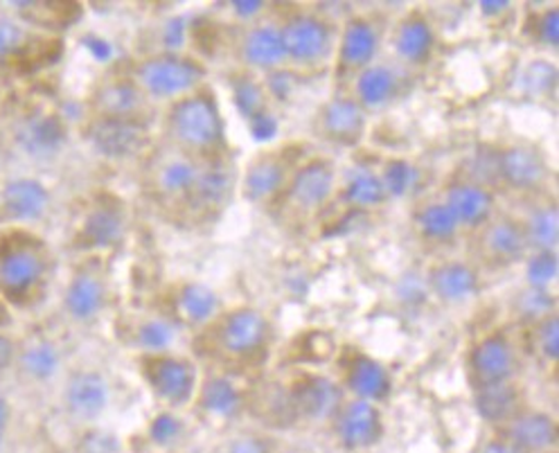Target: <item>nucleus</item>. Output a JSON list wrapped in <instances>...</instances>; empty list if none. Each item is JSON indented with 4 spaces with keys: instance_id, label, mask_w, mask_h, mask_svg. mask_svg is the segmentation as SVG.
I'll return each instance as SVG.
<instances>
[{
    "instance_id": "51",
    "label": "nucleus",
    "mask_w": 559,
    "mask_h": 453,
    "mask_svg": "<svg viewBox=\"0 0 559 453\" xmlns=\"http://www.w3.org/2000/svg\"><path fill=\"white\" fill-rule=\"evenodd\" d=\"M226 453H271V446L258 436H241L228 444Z\"/></svg>"
},
{
    "instance_id": "20",
    "label": "nucleus",
    "mask_w": 559,
    "mask_h": 453,
    "mask_svg": "<svg viewBox=\"0 0 559 453\" xmlns=\"http://www.w3.org/2000/svg\"><path fill=\"white\" fill-rule=\"evenodd\" d=\"M379 48L377 27L368 19H353L345 23L338 44L341 71H364L370 65Z\"/></svg>"
},
{
    "instance_id": "15",
    "label": "nucleus",
    "mask_w": 559,
    "mask_h": 453,
    "mask_svg": "<svg viewBox=\"0 0 559 453\" xmlns=\"http://www.w3.org/2000/svg\"><path fill=\"white\" fill-rule=\"evenodd\" d=\"M319 124L323 135L332 143L338 145H355L361 141L364 129H366V116L361 104L353 97H336L328 102L321 116Z\"/></svg>"
},
{
    "instance_id": "54",
    "label": "nucleus",
    "mask_w": 559,
    "mask_h": 453,
    "mask_svg": "<svg viewBox=\"0 0 559 453\" xmlns=\"http://www.w3.org/2000/svg\"><path fill=\"white\" fill-rule=\"evenodd\" d=\"M230 10L239 21H253L264 12V3H253V0H243V3H230Z\"/></svg>"
},
{
    "instance_id": "8",
    "label": "nucleus",
    "mask_w": 559,
    "mask_h": 453,
    "mask_svg": "<svg viewBox=\"0 0 559 453\" xmlns=\"http://www.w3.org/2000/svg\"><path fill=\"white\" fill-rule=\"evenodd\" d=\"M66 124L57 114L50 111H29L14 127L16 147L34 160L55 158L66 145Z\"/></svg>"
},
{
    "instance_id": "56",
    "label": "nucleus",
    "mask_w": 559,
    "mask_h": 453,
    "mask_svg": "<svg viewBox=\"0 0 559 453\" xmlns=\"http://www.w3.org/2000/svg\"><path fill=\"white\" fill-rule=\"evenodd\" d=\"M480 453H521V451L512 442H508L503 438V440H489V442H485Z\"/></svg>"
},
{
    "instance_id": "17",
    "label": "nucleus",
    "mask_w": 559,
    "mask_h": 453,
    "mask_svg": "<svg viewBox=\"0 0 559 453\" xmlns=\"http://www.w3.org/2000/svg\"><path fill=\"white\" fill-rule=\"evenodd\" d=\"M345 386L357 400L377 404L383 402L393 391L391 372L377 359L368 355H355L345 366Z\"/></svg>"
},
{
    "instance_id": "1",
    "label": "nucleus",
    "mask_w": 559,
    "mask_h": 453,
    "mask_svg": "<svg viewBox=\"0 0 559 453\" xmlns=\"http://www.w3.org/2000/svg\"><path fill=\"white\" fill-rule=\"evenodd\" d=\"M169 131L181 147L190 152H215L224 143V120L217 102L207 93H190L174 102Z\"/></svg>"
},
{
    "instance_id": "28",
    "label": "nucleus",
    "mask_w": 559,
    "mask_h": 453,
    "mask_svg": "<svg viewBox=\"0 0 559 453\" xmlns=\"http://www.w3.org/2000/svg\"><path fill=\"white\" fill-rule=\"evenodd\" d=\"M145 93L131 80L104 84L95 95V107L102 118H135L143 109Z\"/></svg>"
},
{
    "instance_id": "36",
    "label": "nucleus",
    "mask_w": 559,
    "mask_h": 453,
    "mask_svg": "<svg viewBox=\"0 0 559 453\" xmlns=\"http://www.w3.org/2000/svg\"><path fill=\"white\" fill-rule=\"evenodd\" d=\"M523 226V235H526L528 249L533 251H555L559 239V217L555 205H542L535 207L531 217Z\"/></svg>"
},
{
    "instance_id": "21",
    "label": "nucleus",
    "mask_w": 559,
    "mask_h": 453,
    "mask_svg": "<svg viewBox=\"0 0 559 453\" xmlns=\"http://www.w3.org/2000/svg\"><path fill=\"white\" fill-rule=\"evenodd\" d=\"M483 251L497 264L521 262L528 253V241L523 226L514 219H497L483 233Z\"/></svg>"
},
{
    "instance_id": "14",
    "label": "nucleus",
    "mask_w": 559,
    "mask_h": 453,
    "mask_svg": "<svg viewBox=\"0 0 559 453\" xmlns=\"http://www.w3.org/2000/svg\"><path fill=\"white\" fill-rule=\"evenodd\" d=\"M469 363L478 386L510 381L516 366L514 347L503 334H489L474 345Z\"/></svg>"
},
{
    "instance_id": "30",
    "label": "nucleus",
    "mask_w": 559,
    "mask_h": 453,
    "mask_svg": "<svg viewBox=\"0 0 559 453\" xmlns=\"http://www.w3.org/2000/svg\"><path fill=\"white\" fill-rule=\"evenodd\" d=\"M199 406L219 420H235L243 410V395L228 377H210L201 386Z\"/></svg>"
},
{
    "instance_id": "38",
    "label": "nucleus",
    "mask_w": 559,
    "mask_h": 453,
    "mask_svg": "<svg viewBox=\"0 0 559 453\" xmlns=\"http://www.w3.org/2000/svg\"><path fill=\"white\" fill-rule=\"evenodd\" d=\"M417 228L431 241H451L459 235L461 224L453 217V213L442 201L427 203L423 211L417 213Z\"/></svg>"
},
{
    "instance_id": "10",
    "label": "nucleus",
    "mask_w": 559,
    "mask_h": 453,
    "mask_svg": "<svg viewBox=\"0 0 559 453\" xmlns=\"http://www.w3.org/2000/svg\"><path fill=\"white\" fill-rule=\"evenodd\" d=\"M289 397L296 415L309 417V420L317 422L330 420L343 406L341 386L323 374L302 377L289 393Z\"/></svg>"
},
{
    "instance_id": "31",
    "label": "nucleus",
    "mask_w": 559,
    "mask_h": 453,
    "mask_svg": "<svg viewBox=\"0 0 559 453\" xmlns=\"http://www.w3.org/2000/svg\"><path fill=\"white\" fill-rule=\"evenodd\" d=\"M233 190V171L222 163L199 167V179L190 194V201L201 211H217Z\"/></svg>"
},
{
    "instance_id": "11",
    "label": "nucleus",
    "mask_w": 559,
    "mask_h": 453,
    "mask_svg": "<svg viewBox=\"0 0 559 453\" xmlns=\"http://www.w3.org/2000/svg\"><path fill=\"white\" fill-rule=\"evenodd\" d=\"M109 383L99 372L82 370L68 379L63 402L68 413L82 422H93L109 406Z\"/></svg>"
},
{
    "instance_id": "6",
    "label": "nucleus",
    "mask_w": 559,
    "mask_h": 453,
    "mask_svg": "<svg viewBox=\"0 0 559 453\" xmlns=\"http://www.w3.org/2000/svg\"><path fill=\"white\" fill-rule=\"evenodd\" d=\"M269 341V321L258 309L241 307L222 319L217 327V345L230 359H251L264 350Z\"/></svg>"
},
{
    "instance_id": "25",
    "label": "nucleus",
    "mask_w": 559,
    "mask_h": 453,
    "mask_svg": "<svg viewBox=\"0 0 559 453\" xmlns=\"http://www.w3.org/2000/svg\"><path fill=\"white\" fill-rule=\"evenodd\" d=\"M429 287L444 302H465L478 291V275L469 264L447 262L431 273Z\"/></svg>"
},
{
    "instance_id": "18",
    "label": "nucleus",
    "mask_w": 559,
    "mask_h": 453,
    "mask_svg": "<svg viewBox=\"0 0 559 453\" xmlns=\"http://www.w3.org/2000/svg\"><path fill=\"white\" fill-rule=\"evenodd\" d=\"M447 207L461 228H480L495 215V196L476 181H463L447 190Z\"/></svg>"
},
{
    "instance_id": "52",
    "label": "nucleus",
    "mask_w": 559,
    "mask_h": 453,
    "mask_svg": "<svg viewBox=\"0 0 559 453\" xmlns=\"http://www.w3.org/2000/svg\"><path fill=\"white\" fill-rule=\"evenodd\" d=\"M82 46H84L97 61H111L114 55H116L114 46H111L107 39L97 37V34H86V37L82 39Z\"/></svg>"
},
{
    "instance_id": "7",
    "label": "nucleus",
    "mask_w": 559,
    "mask_h": 453,
    "mask_svg": "<svg viewBox=\"0 0 559 453\" xmlns=\"http://www.w3.org/2000/svg\"><path fill=\"white\" fill-rule=\"evenodd\" d=\"M46 260L37 247L10 241L0 249V291L19 300L44 283Z\"/></svg>"
},
{
    "instance_id": "37",
    "label": "nucleus",
    "mask_w": 559,
    "mask_h": 453,
    "mask_svg": "<svg viewBox=\"0 0 559 453\" xmlns=\"http://www.w3.org/2000/svg\"><path fill=\"white\" fill-rule=\"evenodd\" d=\"M23 372L34 381H50L61 368V355L50 341H37L27 345L21 355Z\"/></svg>"
},
{
    "instance_id": "42",
    "label": "nucleus",
    "mask_w": 559,
    "mask_h": 453,
    "mask_svg": "<svg viewBox=\"0 0 559 453\" xmlns=\"http://www.w3.org/2000/svg\"><path fill=\"white\" fill-rule=\"evenodd\" d=\"M516 313L523 321H531V323H542L544 319L552 317L555 311V298L550 296V289H535L528 287L523 289L516 300H514Z\"/></svg>"
},
{
    "instance_id": "47",
    "label": "nucleus",
    "mask_w": 559,
    "mask_h": 453,
    "mask_svg": "<svg viewBox=\"0 0 559 453\" xmlns=\"http://www.w3.org/2000/svg\"><path fill=\"white\" fill-rule=\"evenodd\" d=\"M188 19H183V16H174V19H169L167 23H165V27H163V48H165V52H169V55H179V50L186 46V41H188Z\"/></svg>"
},
{
    "instance_id": "41",
    "label": "nucleus",
    "mask_w": 559,
    "mask_h": 453,
    "mask_svg": "<svg viewBox=\"0 0 559 453\" xmlns=\"http://www.w3.org/2000/svg\"><path fill=\"white\" fill-rule=\"evenodd\" d=\"M381 186L386 190V196H406L413 192V188L419 181V171L413 163L404 160V158H393L386 163L381 171Z\"/></svg>"
},
{
    "instance_id": "5",
    "label": "nucleus",
    "mask_w": 559,
    "mask_h": 453,
    "mask_svg": "<svg viewBox=\"0 0 559 453\" xmlns=\"http://www.w3.org/2000/svg\"><path fill=\"white\" fill-rule=\"evenodd\" d=\"M88 143L93 150L109 158V160H124L133 158L135 154L147 147L150 133L147 127L138 118H97L88 124Z\"/></svg>"
},
{
    "instance_id": "4",
    "label": "nucleus",
    "mask_w": 559,
    "mask_h": 453,
    "mask_svg": "<svg viewBox=\"0 0 559 453\" xmlns=\"http://www.w3.org/2000/svg\"><path fill=\"white\" fill-rule=\"evenodd\" d=\"M287 61L298 65H317L330 57L334 48L332 25L317 14H296L283 27Z\"/></svg>"
},
{
    "instance_id": "49",
    "label": "nucleus",
    "mask_w": 559,
    "mask_h": 453,
    "mask_svg": "<svg viewBox=\"0 0 559 453\" xmlns=\"http://www.w3.org/2000/svg\"><path fill=\"white\" fill-rule=\"evenodd\" d=\"M537 39L548 46V48H557L559 46V12L557 10H548L539 16L537 21Z\"/></svg>"
},
{
    "instance_id": "58",
    "label": "nucleus",
    "mask_w": 559,
    "mask_h": 453,
    "mask_svg": "<svg viewBox=\"0 0 559 453\" xmlns=\"http://www.w3.org/2000/svg\"><path fill=\"white\" fill-rule=\"evenodd\" d=\"M510 3H480V10L485 12V16H499L503 10H508Z\"/></svg>"
},
{
    "instance_id": "57",
    "label": "nucleus",
    "mask_w": 559,
    "mask_h": 453,
    "mask_svg": "<svg viewBox=\"0 0 559 453\" xmlns=\"http://www.w3.org/2000/svg\"><path fill=\"white\" fill-rule=\"evenodd\" d=\"M10 417H12L10 404H8V400L0 397V438L5 436V431H8V427H10Z\"/></svg>"
},
{
    "instance_id": "55",
    "label": "nucleus",
    "mask_w": 559,
    "mask_h": 453,
    "mask_svg": "<svg viewBox=\"0 0 559 453\" xmlns=\"http://www.w3.org/2000/svg\"><path fill=\"white\" fill-rule=\"evenodd\" d=\"M14 359H16L14 341L8 334L0 332V372H5L14 363Z\"/></svg>"
},
{
    "instance_id": "26",
    "label": "nucleus",
    "mask_w": 559,
    "mask_h": 453,
    "mask_svg": "<svg viewBox=\"0 0 559 453\" xmlns=\"http://www.w3.org/2000/svg\"><path fill=\"white\" fill-rule=\"evenodd\" d=\"M124 237V219L109 205L91 211L80 228V241L84 249H114Z\"/></svg>"
},
{
    "instance_id": "46",
    "label": "nucleus",
    "mask_w": 559,
    "mask_h": 453,
    "mask_svg": "<svg viewBox=\"0 0 559 453\" xmlns=\"http://www.w3.org/2000/svg\"><path fill=\"white\" fill-rule=\"evenodd\" d=\"M537 347L546 361L559 359V323L555 313L537 325Z\"/></svg>"
},
{
    "instance_id": "22",
    "label": "nucleus",
    "mask_w": 559,
    "mask_h": 453,
    "mask_svg": "<svg viewBox=\"0 0 559 453\" xmlns=\"http://www.w3.org/2000/svg\"><path fill=\"white\" fill-rule=\"evenodd\" d=\"M241 57L260 71H280V65L287 61L283 32L273 25L253 27L241 41Z\"/></svg>"
},
{
    "instance_id": "53",
    "label": "nucleus",
    "mask_w": 559,
    "mask_h": 453,
    "mask_svg": "<svg viewBox=\"0 0 559 453\" xmlns=\"http://www.w3.org/2000/svg\"><path fill=\"white\" fill-rule=\"evenodd\" d=\"M400 296L404 302H419L427 296V285L417 275H406V281L400 285Z\"/></svg>"
},
{
    "instance_id": "59",
    "label": "nucleus",
    "mask_w": 559,
    "mask_h": 453,
    "mask_svg": "<svg viewBox=\"0 0 559 453\" xmlns=\"http://www.w3.org/2000/svg\"><path fill=\"white\" fill-rule=\"evenodd\" d=\"M0 165H3V152H0Z\"/></svg>"
},
{
    "instance_id": "3",
    "label": "nucleus",
    "mask_w": 559,
    "mask_h": 453,
    "mask_svg": "<svg viewBox=\"0 0 559 453\" xmlns=\"http://www.w3.org/2000/svg\"><path fill=\"white\" fill-rule=\"evenodd\" d=\"M143 374L154 395L171 406H183L194 397L197 368L188 359L171 355H147L143 361Z\"/></svg>"
},
{
    "instance_id": "2",
    "label": "nucleus",
    "mask_w": 559,
    "mask_h": 453,
    "mask_svg": "<svg viewBox=\"0 0 559 453\" xmlns=\"http://www.w3.org/2000/svg\"><path fill=\"white\" fill-rule=\"evenodd\" d=\"M203 68L190 57L181 55H154L140 61L135 71V84L145 95L156 99H181L199 88Z\"/></svg>"
},
{
    "instance_id": "43",
    "label": "nucleus",
    "mask_w": 559,
    "mask_h": 453,
    "mask_svg": "<svg viewBox=\"0 0 559 453\" xmlns=\"http://www.w3.org/2000/svg\"><path fill=\"white\" fill-rule=\"evenodd\" d=\"M526 277H528V287L550 289V285L557 281V253L555 251H535L528 258Z\"/></svg>"
},
{
    "instance_id": "40",
    "label": "nucleus",
    "mask_w": 559,
    "mask_h": 453,
    "mask_svg": "<svg viewBox=\"0 0 559 453\" xmlns=\"http://www.w3.org/2000/svg\"><path fill=\"white\" fill-rule=\"evenodd\" d=\"M233 102L241 118L249 122L266 111V91L251 75H239L233 80Z\"/></svg>"
},
{
    "instance_id": "45",
    "label": "nucleus",
    "mask_w": 559,
    "mask_h": 453,
    "mask_svg": "<svg viewBox=\"0 0 559 453\" xmlns=\"http://www.w3.org/2000/svg\"><path fill=\"white\" fill-rule=\"evenodd\" d=\"M181 433H183V422L174 413H160L150 425V438L160 446L174 444L181 438Z\"/></svg>"
},
{
    "instance_id": "16",
    "label": "nucleus",
    "mask_w": 559,
    "mask_h": 453,
    "mask_svg": "<svg viewBox=\"0 0 559 453\" xmlns=\"http://www.w3.org/2000/svg\"><path fill=\"white\" fill-rule=\"evenodd\" d=\"M506 427V440L521 453H548L557 444V425L546 413L519 410Z\"/></svg>"
},
{
    "instance_id": "44",
    "label": "nucleus",
    "mask_w": 559,
    "mask_h": 453,
    "mask_svg": "<svg viewBox=\"0 0 559 453\" xmlns=\"http://www.w3.org/2000/svg\"><path fill=\"white\" fill-rule=\"evenodd\" d=\"M27 46V32L12 19H0V59L19 57Z\"/></svg>"
},
{
    "instance_id": "34",
    "label": "nucleus",
    "mask_w": 559,
    "mask_h": 453,
    "mask_svg": "<svg viewBox=\"0 0 559 453\" xmlns=\"http://www.w3.org/2000/svg\"><path fill=\"white\" fill-rule=\"evenodd\" d=\"M177 305H179V311L181 317L192 323V325H203V323H210L219 311V298L217 294L201 285V283H190L186 285L181 291H179V298H177Z\"/></svg>"
},
{
    "instance_id": "29",
    "label": "nucleus",
    "mask_w": 559,
    "mask_h": 453,
    "mask_svg": "<svg viewBox=\"0 0 559 453\" xmlns=\"http://www.w3.org/2000/svg\"><path fill=\"white\" fill-rule=\"evenodd\" d=\"M433 44V27L419 14H411L408 19H404L395 32V52L406 63H425L431 57Z\"/></svg>"
},
{
    "instance_id": "13",
    "label": "nucleus",
    "mask_w": 559,
    "mask_h": 453,
    "mask_svg": "<svg viewBox=\"0 0 559 453\" xmlns=\"http://www.w3.org/2000/svg\"><path fill=\"white\" fill-rule=\"evenodd\" d=\"M334 190V167L323 160L313 158L296 169L289 179V201L300 211H319L323 207Z\"/></svg>"
},
{
    "instance_id": "50",
    "label": "nucleus",
    "mask_w": 559,
    "mask_h": 453,
    "mask_svg": "<svg viewBox=\"0 0 559 453\" xmlns=\"http://www.w3.org/2000/svg\"><path fill=\"white\" fill-rule=\"evenodd\" d=\"M249 129L258 143H269L277 135V120L269 111H264L249 122Z\"/></svg>"
},
{
    "instance_id": "9",
    "label": "nucleus",
    "mask_w": 559,
    "mask_h": 453,
    "mask_svg": "<svg viewBox=\"0 0 559 453\" xmlns=\"http://www.w3.org/2000/svg\"><path fill=\"white\" fill-rule=\"evenodd\" d=\"M334 417H336V438L349 451L374 446L383 436L381 413L370 402H364V400L347 402L338 408Z\"/></svg>"
},
{
    "instance_id": "39",
    "label": "nucleus",
    "mask_w": 559,
    "mask_h": 453,
    "mask_svg": "<svg viewBox=\"0 0 559 453\" xmlns=\"http://www.w3.org/2000/svg\"><path fill=\"white\" fill-rule=\"evenodd\" d=\"M177 341V325L167 319H147L135 330V343L147 355H165Z\"/></svg>"
},
{
    "instance_id": "27",
    "label": "nucleus",
    "mask_w": 559,
    "mask_h": 453,
    "mask_svg": "<svg viewBox=\"0 0 559 453\" xmlns=\"http://www.w3.org/2000/svg\"><path fill=\"white\" fill-rule=\"evenodd\" d=\"M519 389L510 381L489 383V386H478L476 391V410L489 425H508L519 413Z\"/></svg>"
},
{
    "instance_id": "33",
    "label": "nucleus",
    "mask_w": 559,
    "mask_h": 453,
    "mask_svg": "<svg viewBox=\"0 0 559 453\" xmlns=\"http://www.w3.org/2000/svg\"><path fill=\"white\" fill-rule=\"evenodd\" d=\"M343 199L353 207H359V211H370V207L381 205L389 196H386V190H383V186H381L379 174H374L366 165H359L355 169H349V174H347Z\"/></svg>"
},
{
    "instance_id": "12",
    "label": "nucleus",
    "mask_w": 559,
    "mask_h": 453,
    "mask_svg": "<svg viewBox=\"0 0 559 453\" xmlns=\"http://www.w3.org/2000/svg\"><path fill=\"white\" fill-rule=\"evenodd\" d=\"M50 205L48 188L37 179H12L0 190V211L16 224H34L44 219Z\"/></svg>"
},
{
    "instance_id": "48",
    "label": "nucleus",
    "mask_w": 559,
    "mask_h": 453,
    "mask_svg": "<svg viewBox=\"0 0 559 453\" xmlns=\"http://www.w3.org/2000/svg\"><path fill=\"white\" fill-rule=\"evenodd\" d=\"M555 78H557V71H555L552 63L533 61L528 65V73H526V86L533 93H548L555 86Z\"/></svg>"
},
{
    "instance_id": "24",
    "label": "nucleus",
    "mask_w": 559,
    "mask_h": 453,
    "mask_svg": "<svg viewBox=\"0 0 559 453\" xmlns=\"http://www.w3.org/2000/svg\"><path fill=\"white\" fill-rule=\"evenodd\" d=\"M287 165L283 158L275 156H262L258 160H253L243 174V196L253 203L266 201L273 194H277V190H283L287 183Z\"/></svg>"
},
{
    "instance_id": "35",
    "label": "nucleus",
    "mask_w": 559,
    "mask_h": 453,
    "mask_svg": "<svg viewBox=\"0 0 559 453\" xmlns=\"http://www.w3.org/2000/svg\"><path fill=\"white\" fill-rule=\"evenodd\" d=\"M199 179V165L188 158H174L158 171V190L171 199H188Z\"/></svg>"
},
{
    "instance_id": "19",
    "label": "nucleus",
    "mask_w": 559,
    "mask_h": 453,
    "mask_svg": "<svg viewBox=\"0 0 559 453\" xmlns=\"http://www.w3.org/2000/svg\"><path fill=\"white\" fill-rule=\"evenodd\" d=\"M499 179L514 190H537L546 181V160L533 147H508L499 152Z\"/></svg>"
},
{
    "instance_id": "32",
    "label": "nucleus",
    "mask_w": 559,
    "mask_h": 453,
    "mask_svg": "<svg viewBox=\"0 0 559 453\" xmlns=\"http://www.w3.org/2000/svg\"><path fill=\"white\" fill-rule=\"evenodd\" d=\"M400 82L393 68L386 65H368L357 78V102L361 109H377L389 104L397 95Z\"/></svg>"
},
{
    "instance_id": "23",
    "label": "nucleus",
    "mask_w": 559,
    "mask_h": 453,
    "mask_svg": "<svg viewBox=\"0 0 559 453\" xmlns=\"http://www.w3.org/2000/svg\"><path fill=\"white\" fill-rule=\"evenodd\" d=\"M104 302H107V289H104V283L93 273H78L73 281H70L63 296V307L68 311V317L80 323L93 321L104 309Z\"/></svg>"
}]
</instances>
